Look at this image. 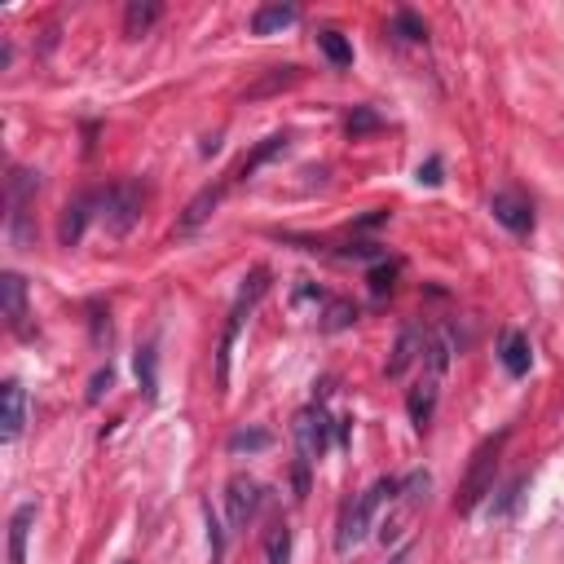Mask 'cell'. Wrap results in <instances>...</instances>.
Listing matches in <instances>:
<instances>
[{
  "mask_svg": "<svg viewBox=\"0 0 564 564\" xmlns=\"http://www.w3.org/2000/svg\"><path fill=\"white\" fill-rule=\"evenodd\" d=\"M503 445H507V428H503L498 437H489V441L476 445V454H472V463H467V472H463L459 498H454V511H459V516H472V511L481 507V498L494 494V472H498Z\"/></svg>",
  "mask_w": 564,
  "mask_h": 564,
  "instance_id": "obj_1",
  "label": "cell"
},
{
  "mask_svg": "<svg viewBox=\"0 0 564 564\" xmlns=\"http://www.w3.org/2000/svg\"><path fill=\"white\" fill-rule=\"evenodd\" d=\"M397 485L402 481H393V476H380L371 489H362L353 503H349V511H345V520H340V533H336V546L340 551H353L362 538H366V529L375 524V516H380V507L397 494Z\"/></svg>",
  "mask_w": 564,
  "mask_h": 564,
  "instance_id": "obj_2",
  "label": "cell"
},
{
  "mask_svg": "<svg viewBox=\"0 0 564 564\" xmlns=\"http://www.w3.org/2000/svg\"><path fill=\"white\" fill-rule=\"evenodd\" d=\"M264 287H269V273H264V269H256V273L247 278V287L238 292V301H234L229 318H225V331H221V345H216V384H221V388H229V353H234V345H238V331H242L247 314H251V309H256V301L264 296Z\"/></svg>",
  "mask_w": 564,
  "mask_h": 564,
  "instance_id": "obj_3",
  "label": "cell"
},
{
  "mask_svg": "<svg viewBox=\"0 0 564 564\" xmlns=\"http://www.w3.org/2000/svg\"><path fill=\"white\" fill-rule=\"evenodd\" d=\"M142 203H146L142 185H133V181H115V185L102 194V221H106V229H111L115 238L133 234V225L142 221Z\"/></svg>",
  "mask_w": 564,
  "mask_h": 564,
  "instance_id": "obj_4",
  "label": "cell"
},
{
  "mask_svg": "<svg viewBox=\"0 0 564 564\" xmlns=\"http://www.w3.org/2000/svg\"><path fill=\"white\" fill-rule=\"evenodd\" d=\"M36 190H41V181H36V172H14L10 177V234H14V242H32V199H36Z\"/></svg>",
  "mask_w": 564,
  "mask_h": 564,
  "instance_id": "obj_5",
  "label": "cell"
},
{
  "mask_svg": "<svg viewBox=\"0 0 564 564\" xmlns=\"http://www.w3.org/2000/svg\"><path fill=\"white\" fill-rule=\"evenodd\" d=\"M0 296H5V323H10V331L19 336V340H32V309H27V282L14 273V269H5L0 273Z\"/></svg>",
  "mask_w": 564,
  "mask_h": 564,
  "instance_id": "obj_6",
  "label": "cell"
},
{
  "mask_svg": "<svg viewBox=\"0 0 564 564\" xmlns=\"http://www.w3.org/2000/svg\"><path fill=\"white\" fill-rule=\"evenodd\" d=\"M225 511H229V529H247L251 516L260 511V485L251 476H234L225 485Z\"/></svg>",
  "mask_w": 564,
  "mask_h": 564,
  "instance_id": "obj_7",
  "label": "cell"
},
{
  "mask_svg": "<svg viewBox=\"0 0 564 564\" xmlns=\"http://www.w3.org/2000/svg\"><path fill=\"white\" fill-rule=\"evenodd\" d=\"M489 212H494V221H498L503 229H511V234H529V229H533V207H529V199L516 194V190H498V194L489 199Z\"/></svg>",
  "mask_w": 564,
  "mask_h": 564,
  "instance_id": "obj_8",
  "label": "cell"
},
{
  "mask_svg": "<svg viewBox=\"0 0 564 564\" xmlns=\"http://www.w3.org/2000/svg\"><path fill=\"white\" fill-rule=\"evenodd\" d=\"M296 441H301V463H314L327 450V415L323 406H309L296 415Z\"/></svg>",
  "mask_w": 564,
  "mask_h": 564,
  "instance_id": "obj_9",
  "label": "cell"
},
{
  "mask_svg": "<svg viewBox=\"0 0 564 564\" xmlns=\"http://www.w3.org/2000/svg\"><path fill=\"white\" fill-rule=\"evenodd\" d=\"M437 393H441V375H437V371H428V375L410 388V397H406V415H410L415 432H428L432 410H437Z\"/></svg>",
  "mask_w": 564,
  "mask_h": 564,
  "instance_id": "obj_10",
  "label": "cell"
},
{
  "mask_svg": "<svg viewBox=\"0 0 564 564\" xmlns=\"http://www.w3.org/2000/svg\"><path fill=\"white\" fill-rule=\"evenodd\" d=\"M234 181H216V185H207V190H199L190 203H185V212H181V221H177V234H194L216 207H221V199H225V190H229Z\"/></svg>",
  "mask_w": 564,
  "mask_h": 564,
  "instance_id": "obj_11",
  "label": "cell"
},
{
  "mask_svg": "<svg viewBox=\"0 0 564 564\" xmlns=\"http://www.w3.org/2000/svg\"><path fill=\"white\" fill-rule=\"evenodd\" d=\"M498 362H503V371L511 375V380H524L529 375V366H533V349H529V336H520V331H503L498 336Z\"/></svg>",
  "mask_w": 564,
  "mask_h": 564,
  "instance_id": "obj_12",
  "label": "cell"
},
{
  "mask_svg": "<svg viewBox=\"0 0 564 564\" xmlns=\"http://www.w3.org/2000/svg\"><path fill=\"white\" fill-rule=\"evenodd\" d=\"M93 203H102L98 194H76L71 203H67V212H63V225H58V238H63V247H76L80 238H84V225L93 221Z\"/></svg>",
  "mask_w": 564,
  "mask_h": 564,
  "instance_id": "obj_13",
  "label": "cell"
},
{
  "mask_svg": "<svg viewBox=\"0 0 564 564\" xmlns=\"http://www.w3.org/2000/svg\"><path fill=\"white\" fill-rule=\"evenodd\" d=\"M23 428H27V393L19 380H5V428H0V437L14 445L23 437Z\"/></svg>",
  "mask_w": 564,
  "mask_h": 564,
  "instance_id": "obj_14",
  "label": "cell"
},
{
  "mask_svg": "<svg viewBox=\"0 0 564 564\" xmlns=\"http://www.w3.org/2000/svg\"><path fill=\"white\" fill-rule=\"evenodd\" d=\"M415 358H424V331L410 323V327L397 336V349H393V358H388V380H402Z\"/></svg>",
  "mask_w": 564,
  "mask_h": 564,
  "instance_id": "obj_15",
  "label": "cell"
},
{
  "mask_svg": "<svg viewBox=\"0 0 564 564\" xmlns=\"http://www.w3.org/2000/svg\"><path fill=\"white\" fill-rule=\"evenodd\" d=\"M36 524V503H23L14 507L10 516V564H27V533Z\"/></svg>",
  "mask_w": 564,
  "mask_h": 564,
  "instance_id": "obj_16",
  "label": "cell"
},
{
  "mask_svg": "<svg viewBox=\"0 0 564 564\" xmlns=\"http://www.w3.org/2000/svg\"><path fill=\"white\" fill-rule=\"evenodd\" d=\"M296 19H301L296 5H260V10L251 14V32H256V36H273V32H282V27H292Z\"/></svg>",
  "mask_w": 564,
  "mask_h": 564,
  "instance_id": "obj_17",
  "label": "cell"
},
{
  "mask_svg": "<svg viewBox=\"0 0 564 564\" xmlns=\"http://www.w3.org/2000/svg\"><path fill=\"white\" fill-rule=\"evenodd\" d=\"M287 142H292L287 133H273V137H264V142H260V146H256V150H251V155H247V159H242V163L229 172V181H242V177H251L260 163H269L273 155H282V150H287Z\"/></svg>",
  "mask_w": 564,
  "mask_h": 564,
  "instance_id": "obj_18",
  "label": "cell"
},
{
  "mask_svg": "<svg viewBox=\"0 0 564 564\" xmlns=\"http://www.w3.org/2000/svg\"><path fill=\"white\" fill-rule=\"evenodd\" d=\"M163 19V5H155V0H133V5L124 10V36H146L155 23Z\"/></svg>",
  "mask_w": 564,
  "mask_h": 564,
  "instance_id": "obj_19",
  "label": "cell"
},
{
  "mask_svg": "<svg viewBox=\"0 0 564 564\" xmlns=\"http://www.w3.org/2000/svg\"><path fill=\"white\" fill-rule=\"evenodd\" d=\"M388 27H393V36L406 41V45H424V41H428V23H424L415 10H397V14L388 19Z\"/></svg>",
  "mask_w": 564,
  "mask_h": 564,
  "instance_id": "obj_20",
  "label": "cell"
},
{
  "mask_svg": "<svg viewBox=\"0 0 564 564\" xmlns=\"http://www.w3.org/2000/svg\"><path fill=\"white\" fill-rule=\"evenodd\" d=\"M264 564H292V524H273L264 538Z\"/></svg>",
  "mask_w": 564,
  "mask_h": 564,
  "instance_id": "obj_21",
  "label": "cell"
},
{
  "mask_svg": "<svg viewBox=\"0 0 564 564\" xmlns=\"http://www.w3.org/2000/svg\"><path fill=\"white\" fill-rule=\"evenodd\" d=\"M318 49L327 54V63L336 67V71H345V67H353V45L340 36V32H318Z\"/></svg>",
  "mask_w": 564,
  "mask_h": 564,
  "instance_id": "obj_22",
  "label": "cell"
},
{
  "mask_svg": "<svg viewBox=\"0 0 564 564\" xmlns=\"http://www.w3.org/2000/svg\"><path fill=\"white\" fill-rule=\"evenodd\" d=\"M137 384H142V393H146V397H155V393H159V362H155V345L137 349Z\"/></svg>",
  "mask_w": 564,
  "mask_h": 564,
  "instance_id": "obj_23",
  "label": "cell"
},
{
  "mask_svg": "<svg viewBox=\"0 0 564 564\" xmlns=\"http://www.w3.org/2000/svg\"><path fill=\"white\" fill-rule=\"evenodd\" d=\"M273 445V437L264 432V428H238L234 437H229V454H256V450H269Z\"/></svg>",
  "mask_w": 564,
  "mask_h": 564,
  "instance_id": "obj_24",
  "label": "cell"
},
{
  "mask_svg": "<svg viewBox=\"0 0 564 564\" xmlns=\"http://www.w3.org/2000/svg\"><path fill=\"white\" fill-rule=\"evenodd\" d=\"M353 323H358V305H349V301H331L323 314V331H345Z\"/></svg>",
  "mask_w": 564,
  "mask_h": 564,
  "instance_id": "obj_25",
  "label": "cell"
},
{
  "mask_svg": "<svg viewBox=\"0 0 564 564\" xmlns=\"http://www.w3.org/2000/svg\"><path fill=\"white\" fill-rule=\"evenodd\" d=\"M296 76H301V67H273V76H269V80H260V84H251V89H247V98H264V93H273V89H287Z\"/></svg>",
  "mask_w": 564,
  "mask_h": 564,
  "instance_id": "obj_26",
  "label": "cell"
},
{
  "mask_svg": "<svg viewBox=\"0 0 564 564\" xmlns=\"http://www.w3.org/2000/svg\"><path fill=\"white\" fill-rule=\"evenodd\" d=\"M397 269H402L397 260H388V264H375V269H371V292H375V296L393 292V278H397Z\"/></svg>",
  "mask_w": 564,
  "mask_h": 564,
  "instance_id": "obj_27",
  "label": "cell"
},
{
  "mask_svg": "<svg viewBox=\"0 0 564 564\" xmlns=\"http://www.w3.org/2000/svg\"><path fill=\"white\" fill-rule=\"evenodd\" d=\"M345 128H349V137H362V133H371V128H380V115L362 106V111H353V115H349V124H345Z\"/></svg>",
  "mask_w": 564,
  "mask_h": 564,
  "instance_id": "obj_28",
  "label": "cell"
},
{
  "mask_svg": "<svg viewBox=\"0 0 564 564\" xmlns=\"http://www.w3.org/2000/svg\"><path fill=\"white\" fill-rule=\"evenodd\" d=\"M111 384H115V371H111V366L98 371V375L89 380V402H102V393H111Z\"/></svg>",
  "mask_w": 564,
  "mask_h": 564,
  "instance_id": "obj_29",
  "label": "cell"
},
{
  "mask_svg": "<svg viewBox=\"0 0 564 564\" xmlns=\"http://www.w3.org/2000/svg\"><path fill=\"white\" fill-rule=\"evenodd\" d=\"M419 181H424V185H441V159H437V155L419 168Z\"/></svg>",
  "mask_w": 564,
  "mask_h": 564,
  "instance_id": "obj_30",
  "label": "cell"
},
{
  "mask_svg": "<svg viewBox=\"0 0 564 564\" xmlns=\"http://www.w3.org/2000/svg\"><path fill=\"white\" fill-rule=\"evenodd\" d=\"M393 564H406V551H402V555H397V560H393Z\"/></svg>",
  "mask_w": 564,
  "mask_h": 564,
  "instance_id": "obj_31",
  "label": "cell"
}]
</instances>
